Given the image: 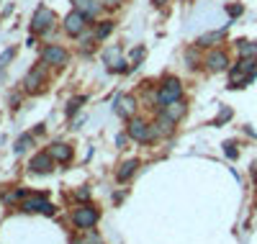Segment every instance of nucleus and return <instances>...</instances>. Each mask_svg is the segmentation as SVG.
I'll list each match as a JSON object with an SVG mask.
<instances>
[{"label":"nucleus","mask_w":257,"mask_h":244,"mask_svg":"<svg viewBox=\"0 0 257 244\" xmlns=\"http://www.w3.org/2000/svg\"><path fill=\"white\" fill-rule=\"evenodd\" d=\"M21 211L26 213H44V216H54V206L47 201L44 195H26V201L21 203Z\"/></svg>","instance_id":"obj_3"},{"label":"nucleus","mask_w":257,"mask_h":244,"mask_svg":"<svg viewBox=\"0 0 257 244\" xmlns=\"http://www.w3.org/2000/svg\"><path fill=\"white\" fill-rule=\"evenodd\" d=\"M237 49H239V59L242 57H257V41H239Z\"/></svg>","instance_id":"obj_17"},{"label":"nucleus","mask_w":257,"mask_h":244,"mask_svg":"<svg viewBox=\"0 0 257 244\" xmlns=\"http://www.w3.org/2000/svg\"><path fill=\"white\" fill-rule=\"evenodd\" d=\"M85 100H88V98H85V95H80V98H75V100H70V105H67V116H72V113H77V110H80V105H82Z\"/></svg>","instance_id":"obj_22"},{"label":"nucleus","mask_w":257,"mask_h":244,"mask_svg":"<svg viewBox=\"0 0 257 244\" xmlns=\"http://www.w3.org/2000/svg\"><path fill=\"white\" fill-rule=\"evenodd\" d=\"M72 6H75V11L85 13L88 18H95V16L103 11V3H100V0H72Z\"/></svg>","instance_id":"obj_12"},{"label":"nucleus","mask_w":257,"mask_h":244,"mask_svg":"<svg viewBox=\"0 0 257 244\" xmlns=\"http://www.w3.org/2000/svg\"><path fill=\"white\" fill-rule=\"evenodd\" d=\"M254 77H257V57H242L239 64L231 70L229 87H244V85L252 82Z\"/></svg>","instance_id":"obj_1"},{"label":"nucleus","mask_w":257,"mask_h":244,"mask_svg":"<svg viewBox=\"0 0 257 244\" xmlns=\"http://www.w3.org/2000/svg\"><path fill=\"white\" fill-rule=\"evenodd\" d=\"M34 139H31V134H24L18 142H16V154H24L26 149H29V144H31Z\"/></svg>","instance_id":"obj_21"},{"label":"nucleus","mask_w":257,"mask_h":244,"mask_svg":"<svg viewBox=\"0 0 257 244\" xmlns=\"http://www.w3.org/2000/svg\"><path fill=\"white\" fill-rule=\"evenodd\" d=\"M29 170L36 172V175H47V172L54 170V157L49 152H41V154H36V157L29 162Z\"/></svg>","instance_id":"obj_10"},{"label":"nucleus","mask_w":257,"mask_h":244,"mask_svg":"<svg viewBox=\"0 0 257 244\" xmlns=\"http://www.w3.org/2000/svg\"><path fill=\"white\" fill-rule=\"evenodd\" d=\"M185 62H188V67H196V64H198V54L193 52V49H188L185 52Z\"/></svg>","instance_id":"obj_24"},{"label":"nucleus","mask_w":257,"mask_h":244,"mask_svg":"<svg viewBox=\"0 0 257 244\" xmlns=\"http://www.w3.org/2000/svg\"><path fill=\"white\" fill-rule=\"evenodd\" d=\"M242 13V6H229V16H239Z\"/></svg>","instance_id":"obj_31"},{"label":"nucleus","mask_w":257,"mask_h":244,"mask_svg":"<svg viewBox=\"0 0 257 244\" xmlns=\"http://www.w3.org/2000/svg\"><path fill=\"white\" fill-rule=\"evenodd\" d=\"M111 31H113V21H100L98 29H95V39H105Z\"/></svg>","instance_id":"obj_19"},{"label":"nucleus","mask_w":257,"mask_h":244,"mask_svg":"<svg viewBox=\"0 0 257 244\" xmlns=\"http://www.w3.org/2000/svg\"><path fill=\"white\" fill-rule=\"evenodd\" d=\"M100 3L105 6V8H116V6H121L123 0H100Z\"/></svg>","instance_id":"obj_29"},{"label":"nucleus","mask_w":257,"mask_h":244,"mask_svg":"<svg viewBox=\"0 0 257 244\" xmlns=\"http://www.w3.org/2000/svg\"><path fill=\"white\" fill-rule=\"evenodd\" d=\"M183 98V85L178 77H165L160 90L155 93V103H157V110H162L165 105H170L173 100H180Z\"/></svg>","instance_id":"obj_2"},{"label":"nucleus","mask_w":257,"mask_h":244,"mask_svg":"<svg viewBox=\"0 0 257 244\" xmlns=\"http://www.w3.org/2000/svg\"><path fill=\"white\" fill-rule=\"evenodd\" d=\"M95 221H98V211H95L93 206H88V203L72 211V224H75L77 229H93Z\"/></svg>","instance_id":"obj_5"},{"label":"nucleus","mask_w":257,"mask_h":244,"mask_svg":"<svg viewBox=\"0 0 257 244\" xmlns=\"http://www.w3.org/2000/svg\"><path fill=\"white\" fill-rule=\"evenodd\" d=\"M134 105H137L134 98H123V100H121V108H118V113L128 118V116H132V108H134Z\"/></svg>","instance_id":"obj_20"},{"label":"nucleus","mask_w":257,"mask_h":244,"mask_svg":"<svg viewBox=\"0 0 257 244\" xmlns=\"http://www.w3.org/2000/svg\"><path fill=\"white\" fill-rule=\"evenodd\" d=\"M88 16L85 13H80V11H72L67 18H64V31H67L70 36H80L85 29H88Z\"/></svg>","instance_id":"obj_8"},{"label":"nucleus","mask_w":257,"mask_h":244,"mask_svg":"<svg viewBox=\"0 0 257 244\" xmlns=\"http://www.w3.org/2000/svg\"><path fill=\"white\" fill-rule=\"evenodd\" d=\"M75 198H77V201H88V198H90V190H88V188H80V190L75 193Z\"/></svg>","instance_id":"obj_27"},{"label":"nucleus","mask_w":257,"mask_h":244,"mask_svg":"<svg viewBox=\"0 0 257 244\" xmlns=\"http://www.w3.org/2000/svg\"><path fill=\"white\" fill-rule=\"evenodd\" d=\"M72 244H88V239H72Z\"/></svg>","instance_id":"obj_33"},{"label":"nucleus","mask_w":257,"mask_h":244,"mask_svg":"<svg viewBox=\"0 0 257 244\" xmlns=\"http://www.w3.org/2000/svg\"><path fill=\"white\" fill-rule=\"evenodd\" d=\"M54 26V13L49 11V8H36V13L31 16V31L39 36V34H47L49 29Z\"/></svg>","instance_id":"obj_4"},{"label":"nucleus","mask_w":257,"mask_h":244,"mask_svg":"<svg viewBox=\"0 0 257 244\" xmlns=\"http://www.w3.org/2000/svg\"><path fill=\"white\" fill-rule=\"evenodd\" d=\"M26 90L29 93H39V90H44V85H47V64L41 62L39 67H34L29 75H26Z\"/></svg>","instance_id":"obj_7"},{"label":"nucleus","mask_w":257,"mask_h":244,"mask_svg":"<svg viewBox=\"0 0 257 244\" xmlns=\"http://www.w3.org/2000/svg\"><path fill=\"white\" fill-rule=\"evenodd\" d=\"M13 59V49H6L3 54H0V70H6V64Z\"/></svg>","instance_id":"obj_25"},{"label":"nucleus","mask_w":257,"mask_h":244,"mask_svg":"<svg viewBox=\"0 0 257 244\" xmlns=\"http://www.w3.org/2000/svg\"><path fill=\"white\" fill-rule=\"evenodd\" d=\"M24 201H26V190L24 188H16V190H11L6 195V203H11V206L13 203H24Z\"/></svg>","instance_id":"obj_18"},{"label":"nucleus","mask_w":257,"mask_h":244,"mask_svg":"<svg viewBox=\"0 0 257 244\" xmlns=\"http://www.w3.org/2000/svg\"><path fill=\"white\" fill-rule=\"evenodd\" d=\"M41 62L47 64V67H62V64H67V52L57 44H49V47L41 52Z\"/></svg>","instance_id":"obj_9"},{"label":"nucleus","mask_w":257,"mask_h":244,"mask_svg":"<svg viewBox=\"0 0 257 244\" xmlns=\"http://www.w3.org/2000/svg\"><path fill=\"white\" fill-rule=\"evenodd\" d=\"M224 154H226L229 160H234V157L239 154V152H237V147H234V142H226V144H224Z\"/></svg>","instance_id":"obj_23"},{"label":"nucleus","mask_w":257,"mask_h":244,"mask_svg":"<svg viewBox=\"0 0 257 244\" xmlns=\"http://www.w3.org/2000/svg\"><path fill=\"white\" fill-rule=\"evenodd\" d=\"M229 118H231V110H229V108H224V110H221V116L216 118V126H219V124H224V121H229Z\"/></svg>","instance_id":"obj_28"},{"label":"nucleus","mask_w":257,"mask_h":244,"mask_svg":"<svg viewBox=\"0 0 257 244\" xmlns=\"http://www.w3.org/2000/svg\"><path fill=\"white\" fill-rule=\"evenodd\" d=\"M47 152L54 157V162H62V165L72 160V147H70V144H62V142H57V144H52Z\"/></svg>","instance_id":"obj_13"},{"label":"nucleus","mask_w":257,"mask_h":244,"mask_svg":"<svg viewBox=\"0 0 257 244\" xmlns=\"http://www.w3.org/2000/svg\"><path fill=\"white\" fill-rule=\"evenodd\" d=\"M128 137H132L134 142H142V144L155 142L152 139V129H149V124L142 121V118H128Z\"/></svg>","instance_id":"obj_6"},{"label":"nucleus","mask_w":257,"mask_h":244,"mask_svg":"<svg viewBox=\"0 0 257 244\" xmlns=\"http://www.w3.org/2000/svg\"><path fill=\"white\" fill-rule=\"evenodd\" d=\"M152 3H155V6H165V3H167V0H152Z\"/></svg>","instance_id":"obj_34"},{"label":"nucleus","mask_w":257,"mask_h":244,"mask_svg":"<svg viewBox=\"0 0 257 244\" xmlns=\"http://www.w3.org/2000/svg\"><path fill=\"white\" fill-rule=\"evenodd\" d=\"M85 239H88V244H105V241H103V239H100L95 231H88V236H85Z\"/></svg>","instance_id":"obj_26"},{"label":"nucleus","mask_w":257,"mask_h":244,"mask_svg":"<svg viewBox=\"0 0 257 244\" xmlns=\"http://www.w3.org/2000/svg\"><path fill=\"white\" fill-rule=\"evenodd\" d=\"M185 110H188V108H185V103H183V98H180V100H173L170 105H165V108H162V113H165V116H170V118H173V121L178 124V121L185 116Z\"/></svg>","instance_id":"obj_14"},{"label":"nucleus","mask_w":257,"mask_h":244,"mask_svg":"<svg viewBox=\"0 0 257 244\" xmlns=\"http://www.w3.org/2000/svg\"><path fill=\"white\" fill-rule=\"evenodd\" d=\"M206 67H208L211 72H224V70L229 67V57H226V52H221V49L208 52V57H206Z\"/></svg>","instance_id":"obj_11"},{"label":"nucleus","mask_w":257,"mask_h":244,"mask_svg":"<svg viewBox=\"0 0 257 244\" xmlns=\"http://www.w3.org/2000/svg\"><path fill=\"white\" fill-rule=\"evenodd\" d=\"M137 167H139V162H137V160H128V162H123V165H121V170L116 172V180H118V183H126L128 177H132V175L137 172Z\"/></svg>","instance_id":"obj_15"},{"label":"nucleus","mask_w":257,"mask_h":244,"mask_svg":"<svg viewBox=\"0 0 257 244\" xmlns=\"http://www.w3.org/2000/svg\"><path fill=\"white\" fill-rule=\"evenodd\" d=\"M142 57H144V49H137V52L132 54V59H134V67H137V64L142 62Z\"/></svg>","instance_id":"obj_30"},{"label":"nucleus","mask_w":257,"mask_h":244,"mask_svg":"<svg viewBox=\"0 0 257 244\" xmlns=\"http://www.w3.org/2000/svg\"><path fill=\"white\" fill-rule=\"evenodd\" d=\"M221 39H224V29H221V31H208V34H203V36L198 39V47H206V49H208V47H216Z\"/></svg>","instance_id":"obj_16"},{"label":"nucleus","mask_w":257,"mask_h":244,"mask_svg":"<svg viewBox=\"0 0 257 244\" xmlns=\"http://www.w3.org/2000/svg\"><path fill=\"white\" fill-rule=\"evenodd\" d=\"M252 180L257 183V165H252Z\"/></svg>","instance_id":"obj_32"}]
</instances>
